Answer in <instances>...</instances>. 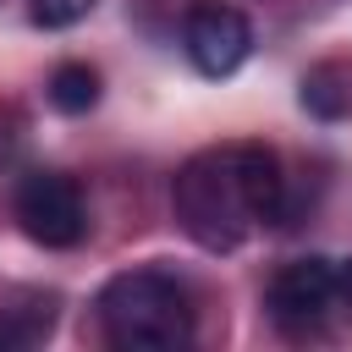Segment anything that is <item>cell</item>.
<instances>
[{"label":"cell","instance_id":"8","mask_svg":"<svg viewBox=\"0 0 352 352\" xmlns=\"http://www.w3.org/2000/svg\"><path fill=\"white\" fill-rule=\"evenodd\" d=\"M50 104H55L60 116H88V110L99 104V72L82 66V60L55 66V77H50Z\"/></svg>","mask_w":352,"mask_h":352},{"label":"cell","instance_id":"10","mask_svg":"<svg viewBox=\"0 0 352 352\" xmlns=\"http://www.w3.org/2000/svg\"><path fill=\"white\" fill-rule=\"evenodd\" d=\"M94 6H99V0H33V6H28V16H33V28L60 33V28H77Z\"/></svg>","mask_w":352,"mask_h":352},{"label":"cell","instance_id":"1","mask_svg":"<svg viewBox=\"0 0 352 352\" xmlns=\"http://www.w3.org/2000/svg\"><path fill=\"white\" fill-rule=\"evenodd\" d=\"M99 330L121 352H176L192 341V292L165 270H126L99 292Z\"/></svg>","mask_w":352,"mask_h":352},{"label":"cell","instance_id":"9","mask_svg":"<svg viewBox=\"0 0 352 352\" xmlns=\"http://www.w3.org/2000/svg\"><path fill=\"white\" fill-rule=\"evenodd\" d=\"M50 324H55V308H6L0 314V352H16V346L44 341Z\"/></svg>","mask_w":352,"mask_h":352},{"label":"cell","instance_id":"5","mask_svg":"<svg viewBox=\"0 0 352 352\" xmlns=\"http://www.w3.org/2000/svg\"><path fill=\"white\" fill-rule=\"evenodd\" d=\"M182 44H187V60L198 66V77L220 82L253 55V28H248V16L236 6H204V11L187 16Z\"/></svg>","mask_w":352,"mask_h":352},{"label":"cell","instance_id":"2","mask_svg":"<svg viewBox=\"0 0 352 352\" xmlns=\"http://www.w3.org/2000/svg\"><path fill=\"white\" fill-rule=\"evenodd\" d=\"M170 209H176V226L204 248V253H231L242 248V236L258 226L242 187H236V165H231V148H204L192 154L176 182H170Z\"/></svg>","mask_w":352,"mask_h":352},{"label":"cell","instance_id":"11","mask_svg":"<svg viewBox=\"0 0 352 352\" xmlns=\"http://www.w3.org/2000/svg\"><path fill=\"white\" fill-rule=\"evenodd\" d=\"M336 302L352 308V258H336Z\"/></svg>","mask_w":352,"mask_h":352},{"label":"cell","instance_id":"7","mask_svg":"<svg viewBox=\"0 0 352 352\" xmlns=\"http://www.w3.org/2000/svg\"><path fill=\"white\" fill-rule=\"evenodd\" d=\"M302 110H314L319 121H341L346 110H352V77L341 72V66H314L308 77H302Z\"/></svg>","mask_w":352,"mask_h":352},{"label":"cell","instance_id":"4","mask_svg":"<svg viewBox=\"0 0 352 352\" xmlns=\"http://www.w3.org/2000/svg\"><path fill=\"white\" fill-rule=\"evenodd\" d=\"M16 226L38 242V248H77L88 231V209L72 176L60 170H33L16 187Z\"/></svg>","mask_w":352,"mask_h":352},{"label":"cell","instance_id":"6","mask_svg":"<svg viewBox=\"0 0 352 352\" xmlns=\"http://www.w3.org/2000/svg\"><path fill=\"white\" fill-rule=\"evenodd\" d=\"M231 165H236V187L253 209V220H280L286 214V170L280 154L264 143H231Z\"/></svg>","mask_w":352,"mask_h":352},{"label":"cell","instance_id":"3","mask_svg":"<svg viewBox=\"0 0 352 352\" xmlns=\"http://www.w3.org/2000/svg\"><path fill=\"white\" fill-rule=\"evenodd\" d=\"M264 308H270V319H275L286 336L319 330V324L330 319V308H341V302H336V258L308 253V258L280 264V270L270 275Z\"/></svg>","mask_w":352,"mask_h":352}]
</instances>
